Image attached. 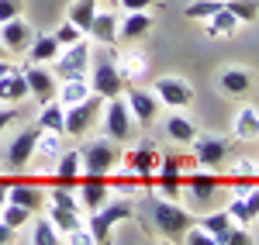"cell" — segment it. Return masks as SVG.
<instances>
[{
  "label": "cell",
  "mask_w": 259,
  "mask_h": 245,
  "mask_svg": "<svg viewBox=\"0 0 259 245\" xmlns=\"http://www.w3.org/2000/svg\"><path fill=\"white\" fill-rule=\"evenodd\" d=\"M128 218H135V204L128 201V197H118V201H107V204H100L97 211H90V238L97 245H107L111 242V231L121 225V221H128Z\"/></svg>",
  "instance_id": "obj_1"
},
{
  "label": "cell",
  "mask_w": 259,
  "mask_h": 245,
  "mask_svg": "<svg viewBox=\"0 0 259 245\" xmlns=\"http://www.w3.org/2000/svg\"><path fill=\"white\" fill-rule=\"evenodd\" d=\"M197 218L187 211V207L173 204V201H166V197H156V204H152V225L159 231L166 242H183V235H187V228L194 225Z\"/></svg>",
  "instance_id": "obj_2"
},
{
  "label": "cell",
  "mask_w": 259,
  "mask_h": 245,
  "mask_svg": "<svg viewBox=\"0 0 259 245\" xmlns=\"http://www.w3.org/2000/svg\"><path fill=\"white\" fill-rule=\"evenodd\" d=\"M100 124H104V135L114 138L118 145L135 138V118H132L124 97H107L104 101V107H100Z\"/></svg>",
  "instance_id": "obj_3"
},
{
  "label": "cell",
  "mask_w": 259,
  "mask_h": 245,
  "mask_svg": "<svg viewBox=\"0 0 259 245\" xmlns=\"http://www.w3.org/2000/svg\"><path fill=\"white\" fill-rule=\"evenodd\" d=\"M90 59H94L90 90H94L97 97H104V101H107V97H121L128 83L121 80L118 66H114V52H90Z\"/></svg>",
  "instance_id": "obj_4"
},
{
  "label": "cell",
  "mask_w": 259,
  "mask_h": 245,
  "mask_svg": "<svg viewBox=\"0 0 259 245\" xmlns=\"http://www.w3.org/2000/svg\"><path fill=\"white\" fill-rule=\"evenodd\" d=\"M80 159H83V173H97V176H111V169L118 166L121 159V145L114 138H94L80 149Z\"/></svg>",
  "instance_id": "obj_5"
},
{
  "label": "cell",
  "mask_w": 259,
  "mask_h": 245,
  "mask_svg": "<svg viewBox=\"0 0 259 245\" xmlns=\"http://www.w3.org/2000/svg\"><path fill=\"white\" fill-rule=\"evenodd\" d=\"M159 159L162 152L156 149V142H139L135 149H128V152H121V169L124 173H132V176H139L142 186L149 183L152 176H156V169H159Z\"/></svg>",
  "instance_id": "obj_6"
},
{
  "label": "cell",
  "mask_w": 259,
  "mask_h": 245,
  "mask_svg": "<svg viewBox=\"0 0 259 245\" xmlns=\"http://www.w3.org/2000/svg\"><path fill=\"white\" fill-rule=\"evenodd\" d=\"M90 76V41L80 38L59 48L56 56V80H87Z\"/></svg>",
  "instance_id": "obj_7"
},
{
  "label": "cell",
  "mask_w": 259,
  "mask_h": 245,
  "mask_svg": "<svg viewBox=\"0 0 259 245\" xmlns=\"http://www.w3.org/2000/svg\"><path fill=\"white\" fill-rule=\"evenodd\" d=\"M100 107H104V97H97V93H90L87 101L66 107V128H62V135H69V138H83V135L97 124Z\"/></svg>",
  "instance_id": "obj_8"
},
{
  "label": "cell",
  "mask_w": 259,
  "mask_h": 245,
  "mask_svg": "<svg viewBox=\"0 0 259 245\" xmlns=\"http://www.w3.org/2000/svg\"><path fill=\"white\" fill-rule=\"evenodd\" d=\"M190 149H194V163L200 169H221L228 163V156H232V145L221 135H200L197 131V138L190 142Z\"/></svg>",
  "instance_id": "obj_9"
},
{
  "label": "cell",
  "mask_w": 259,
  "mask_h": 245,
  "mask_svg": "<svg viewBox=\"0 0 259 245\" xmlns=\"http://www.w3.org/2000/svg\"><path fill=\"white\" fill-rule=\"evenodd\" d=\"M152 93L169 111H187L194 104V86L183 80V76H159V80L152 83Z\"/></svg>",
  "instance_id": "obj_10"
},
{
  "label": "cell",
  "mask_w": 259,
  "mask_h": 245,
  "mask_svg": "<svg viewBox=\"0 0 259 245\" xmlns=\"http://www.w3.org/2000/svg\"><path fill=\"white\" fill-rule=\"evenodd\" d=\"M183 169H187V159H177V156H162L159 169H156V193L166 197V201H180L183 193Z\"/></svg>",
  "instance_id": "obj_11"
},
{
  "label": "cell",
  "mask_w": 259,
  "mask_h": 245,
  "mask_svg": "<svg viewBox=\"0 0 259 245\" xmlns=\"http://www.w3.org/2000/svg\"><path fill=\"white\" fill-rule=\"evenodd\" d=\"M121 97H124L128 111H132V118H135L139 124H145V128H149V124H152L156 118H159L162 104H159V97H156L152 90H142L139 83H128Z\"/></svg>",
  "instance_id": "obj_12"
},
{
  "label": "cell",
  "mask_w": 259,
  "mask_h": 245,
  "mask_svg": "<svg viewBox=\"0 0 259 245\" xmlns=\"http://www.w3.org/2000/svg\"><path fill=\"white\" fill-rule=\"evenodd\" d=\"M38 135H41V128L35 124V128L18 131V135H14V142L7 145V166H11L14 173H21V169H28V166H31V152H35Z\"/></svg>",
  "instance_id": "obj_13"
},
{
  "label": "cell",
  "mask_w": 259,
  "mask_h": 245,
  "mask_svg": "<svg viewBox=\"0 0 259 245\" xmlns=\"http://www.w3.org/2000/svg\"><path fill=\"white\" fill-rule=\"evenodd\" d=\"M59 156H62V135H59V131H45V128H41L38 142H35V152H31L35 169L52 173V169H56V163H59Z\"/></svg>",
  "instance_id": "obj_14"
},
{
  "label": "cell",
  "mask_w": 259,
  "mask_h": 245,
  "mask_svg": "<svg viewBox=\"0 0 259 245\" xmlns=\"http://www.w3.org/2000/svg\"><path fill=\"white\" fill-rule=\"evenodd\" d=\"M24 80H28V97H35L38 104H49L56 101V90H59V80H56V73H49L45 66H28L24 69Z\"/></svg>",
  "instance_id": "obj_15"
},
{
  "label": "cell",
  "mask_w": 259,
  "mask_h": 245,
  "mask_svg": "<svg viewBox=\"0 0 259 245\" xmlns=\"http://www.w3.org/2000/svg\"><path fill=\"white\" fill-rule=\"evenodd\" d=\"M80 204L83 211H97L100 204H107V197H111V183H107V176H97V173H83L80 176Z\"/></svg>",
  "instance_id": "obj_16"
},
{
  "label": "cell",
  "mask_w": 259,
  "mask_h": 245,
  "mask_svg": "<svg viewBox=\"0 0 259 245\" xmlns=\"http://www.w3.org/2000/svg\"><path fill=\"white\" fill-rule=\"evenodd\" d=\"M31 38H35V28H31L24 18L0 21V41H4L7 52H28Z\"/></svg>",
  "instance_id": "obj_17"
},
{
  "label": "cell",
  "mask_w": 259,
  "mask_h": 245,
  "mask_svg": "<svg viewBox=\"0 0 259 245\" xmlns=\"http://www.w3.org/2000/svg\"><path fill=\"white\" fill-rule=\"evenodd\" d=\"M221 190V180L214 173H183V193H187V201H214V193Z\"/></svg>",
  "instance_id": "obj_18"
},
{
  "label": "cell",
  "mask_w": 259,
  "mask_h": 245,
  "mask_svg": "<svg viewBox=\"0 0 259 245\" xmlns=\"http://www.w3.org/2000/svg\"><path fill=\"white\" fill-rule=\"evenodd\" d=\"M52 176V186H76L83 176V159H80V149H69V152H62L56 169L49 173Z\"/></svg>",
  "instance_id": "obj_19"
},
{
  "label": "cell",
  "mask_w": 259,
  "mask_h": 245,
  "mask_svg": "<svg viewBox=\"0 0 259 245\" xmlns=\"http://www.w3.org/2000/svg\"><path fill=\"white\" fill-rule=\"evenodd\" d=\"M114 66H118V73H121V80L124 83H139L145 73H149V56L145 52H139V48H124V52H118L114 56Z\"/></svg>",
  "instance_id": "obj_20"
},
{
  "label": "cell",
  "mask_w": 259,
  "mask_h": 245,
  "mask_svg": "<svg viewBox=\"0 0 259 245\" xmlns=\"http://www.w3.org/2000/svg\"><path fill=\"white\" fill-rule=\"evenodd\" d=\"M152 14L149 11H128L124 18H121V24H118V38H124V41H139V38H145L149 31H152Z\"/></svg>",
  "instance_id": "obj_21"
},
{
  "label": "cell",
  "mask_w": 259,
  "mask_h": 245,
  "mask_svg": "<svg viewBox=\"0 0 259 245\" xmlns=\"http://www.w3.org/2000/svg\"><path fill=\"white\" fill-rule=\"evenodd\" d=\"M87 35H94L97 45L114 48V45H118V11H97V18H94V24H90Z\"/></svg>",
  "instance_id": "obj_22"
},
{
  "label": "cell",
  "mask_w": 259,
  "mask_h": 245,
  "mask_svg": "<svg viewBox=\"0 0 259 245\" xmlns=\"http://www.w3.org/2000/svg\"><path fill=\"white\" fill-rule=\"evenodd\" d=\"M232 138H235V142H256L259 138V111L252 104L239 107V114H235V121H232Z\"/></svg>",
  "instance_id": "obj_23"
},
{
  "label": "cell",
  "mask_w": 259,
  "mask_h": 245,
  "mask_svg": "<svg viewBox=\"0 0 259 245\" xmlns=\"http://www.w3.org/2000/svg\"><path fill=\"white\" fill-rule=\"evenodd\" d=\"M235 31H239V18H235L228 7H221L211 18H204V35H207V38H232Z\"/></svg>",
  "instance_id": "obj_24"
},
{
  "label": "cell",
  "mask_w": 259,
  "mask_h": 245,
  "mask_svg": "<svg viewBox=\"0 0 259 245\" xmlns=\"http://www.w3.org/2000/svg\"><path fill=\"white\" fill-rule=\"evenodd\" d=\"M218 90L225 97H245L252 90V73L249 69H225L218 76Z\"/></svg>",
  "instance_id": "obj_25"
},
{
  "label": "cell",
  "mask_w": 259,
  "mask_h": 245,
  "mask_svg": "<svg viewBox=\"0 0 259 245\" xmlns=\"http://www.w3.org/2000/svg\"><path fill=\"white\" fill-rule=\"evenodd\" d=\"M162 128H166V135H169L177 145H190L194 138H197V124L190 121L183 111H169V118H166Z\"/></svg>",
  "instance_id": "obj_26"
},
{
  "label": "cell",
  "mask_w": 259,
  "mask_h": 245,
  "mask_svg": "<svg viewBox=\"0 0 259 245\" xmlns=\"http://www.w3.org/2000/svg\"><path fill=\"white\" fill-rule=\"evenodd\" d=\"M197 225L204 228V231H207V235H211V238H214L218 245H228V235H232V231L239 228L235 221H232V218H228V211H214V214H204Z\"/></svg>",
  "instance_id": "obj_27"
},
{
  "label": "cell",
  "mask_w": 259,
  "mask_h": 245,
  "mask_svg": "<svg viewBox=\"0 0 259 245\" xmlns=\"http://www.w3.org/2000/svg\"><path fill=\"white\" fill-rule=\"evenodd\" d=\"M7 201L11 204H21L28 207V211H38L45 201H41V190L35 183H28V180H14V183H7Z\"/></svg>",
  "instance_id": "obj_28"
},
{
  "label": "cell",
  "mask_w": 259,
  "mask_h": 245,
  "mask_svg": "<svg viewBox=\"0 0 259 245\" xmlns=\"http://www.w3.org/2000/svg\"><path fill=\"white\" fill-rule=\"evenodd\" d=\"M94 90H90V80H59V90H56V101L62 107H73V104L87 101Z\"/></svg>",
  "instance_id": "obj_29"
},
{
  "label": "cell",
  "mask_w": 259,
  "mask_h": 245,
  "mask_svg": "<svg viewBox=\"0 0 259 245\" xmlns=\"http://www.w3.org/2000/svg\"><path fill=\"white\" fill-rule=\"evenodd\" d=\"M56 56H59V41L52 38V35H35L31 45H28V62H35V66L56 62Z\"/></svg>",
  "instance_id": "obj_30"
},
{
  "label": "cell",
  "mask_w": 259,
  "mask_h": 245,
  "mask_svg": "<svg viewBox=\"0 0 259 245\" xmlns=\"http://www.w3.org/2000/svg\"><path fill=\"white\" fill-rule=\"evenodd\" d=\"M49 221L56 225L59 238H66L69 231L83 228V214H76V211H66V207H59V204H49Z\"/></svg>",
  "instance_id": "obj_31"
},
{
  "label": "cell",
  "mask_w": 259,
  "mask_h": 245,
  "mask_svg": "<svg viewBox=\"0 0 259 245\" xmlns=\"http://www.w3.org/2000/svg\"><path fill=\"white\" fill-rule=\"evenodd\" d=\"M94 18H97V0H73V4H69V18L66 21H73L83 35L90 31Z\"/></svg>",
  "instance_id": "obj_32"
},
{
  "label": "cell",
  "mask_w": 259,
  "mask_h": 245,
  "mask_svg": "<svg viewBox=\"0 0 259 245\" xmlns=\"http://www.w3.org/2000/svg\"><path fill=\"white\" fill-rule=\"evenodd\" d=\"M38 128H45V131H59V135H62V128H66V107H62L59 101H49V104H41Z\"/></svg>",
  "instance_id": "obj_33"
},
{
  "label": "cell",
  "mask_w": 259,
  "mask_h": 245,
  "mask_svg": "<svg viewBox=\"0 0 259 245\" xmlns=\"http://www.w3.org/2000/svg\"><path fill=\"white\" fill-rule=\"evenodd\" d=\"M31 218H35V211H28V207H21V204H11V201L0 207V221H4V225H11L14 231H18V228H24Z\"/></svg>",
  "instance_id": "obj_34"
},
{
  "label": "cell",
  "mask_w": 259,
  "mask_h": 245,
  "mask_svg": "<svg viewBox=\"0 0 259 245\" xmlns=\"http://www.w3.org/2000/svg\"><path fill=\"white\" fill-rule=\"evenodd\" d=\"M221 7H225V0H190L183 7V14L190 21H204V18H211L214 11H221Z\"/></svg>",
  "instance_id": "obj_35"
},
{
  "label": "cell",
  "mask_w": 259,
  "mask_h": 245,
  "mask_svg": "<svg viewBox=\"0 0 259 245\" xmlns=\"http://www.w3.org/2000/svg\"><path fill=\"white\" fill-rule=\"evenodd\" d=\"M31 242L35 245H59V231H56V225L49 221V218H35V231H31Z\"/></svg>",
  "instance_id": "obj_36"
},
{
  "label": "cell",
  "mask_w": 259,
  "mask_h": 245,
  "mask_svg": "<svg viewBox=\"0 0 259 245\" xmlns=\"http://www.w3.org/2000/svg\"><path fill=\"white\" fill-rule=\"evenodd\" d=\"M225 7L239 18V24H249L259 18V0H225Z\"/></svg>",
  "instance_id": "obj_37"
},
{
  "label": "cell",
  "mask_w": 259,
  "mask_h": 245,
  "mask_svg": "<svg viewBox=\"0 0 259 245\" xmlns=\"http://www.w3.org/2000/svg\"><path fill=\"white\" fill-rule=\"evenodd\" d=\"M49 204H59V207H66V211L83 214L80 197H76V193H69V186H52V190H49Z\"/></svg>",
  "instance_id": "obj_38"
},
{
  "label": "cell",
  "mask_w": 259,
  "mask_h": 245,
  "mask_svg": "<svg viewBox=\"0 0 259 245\" xmlns=\"http://www.w3.org/2000/svg\"><path fill=\"white\" fill-rule=\"evenodd\" d=\"M52 38L59 41V48H66V45H73V41L87 38V35H83V31H80V28H76V24H73V21H62L59 28L52 31Z\"/></svg>",
  "instance_id": "obj_39"
},
{
  "label": "cell",
  "mask_w": 259,
  "mask_h": 245,
  "mask_svg": "<svg viewBox=\"0 0 259 245\" xmlns=\"http://www.w3.org/2000/svg\"><path fill=\"white\" fill-rule=\"evenodd\" d=\"M225 211H228V218H232L239 228H249V225H252V214L245 211V201H242V197H232Z\"/></svg>",
  "instance_id": "obj_40"
},
{
  "label": "cell",
  "mask_w": 259,
  "mask_h": 245,
  "mask_svg": "<svg viewBox=\"0 0 259 245\" xmlns=\"http://www.w3.org/2000/svg\"><path fill=\"white\" fill-rule=\"evenodd\" d=\"M24 14V0H0V21H11Z\"/></svg>",
  "instance_id": "obj_41"
},
{
  "label": "cell",
  "mask_w": 259,
  "mask_h": 245,
  "mask_svg": "<svg viewBox=\"0 0 259 245\" xmlns=\"http://www.w3.org/2000/svg\"><path fill=\"white\" fill-rule=\"evenodd\" d=\"M242 201H245V211H249V214H252V221H256V218H259V186L252 183L245 193H242Z\"/></svg>",
  "instance_id": "obj_42"
},
{
  "label": "cell",
  "mask_w": 259,
  "mask_h": 245,
  "mask_svg": "<svg viewBox=\"0 0 259 245\" xmlns=\"http://www.w3.org/2000/svg\"><path fill=\"white\" fill-rule=\"evenodd\" d=\"M14 118H18V107H14V104H0V131L14 121Z\"/></svg>",
  "instance_id": "obj_43"
},
{
  "label": "cell",
  "mask_w": 259,
  "mask_h": 245,
  "mask_svg": "<svg viewBox=\"0 0 259 245\" xmlns=\"http://www.w3.org/2000/svg\"><path fill=\"white\" fill-rule=\"evenodd\" d=\"M249 242H252V235H249V231H242V228H235V231L228 235V245H249Z\"/></svg>",
  "instance_id": "obj_44"
},
{
  "label": "cell",
  "mask_w": 259,
  "mask_h": 245,
  "mask_svg": "<svg viewBox=\"0 0 259 245\" xmlns=\"http://www.w3.org/2000/svg\"><path fill=\"white\" fill-rule=\"evenodd\" d=\"M124 11H149L152 7V0H118Z\"/></svg>",
  "instance_id": "obj_45"
},
{
  "label": "cell",
  "mask_w": 259,
  "mask_h": 245,
  "mask_svg": "<svg viewBox=\"0 0 259 245\" xmlns=\"http://www.w3.org/2000/svg\"><path fill=\"white\" fill-rule=\"evenodd\" d=\"M7 242H14V228L0 221V245H7Z\"/></svg>",
  "instance_id": "obj_46"
},
{
  "label": "cell",
  "mask_w": 259,
  "mask_h": 245,
  "mask_svg": "<svg viewBox=\"0 0 259 245\" xmlns=\"http://www.w3.org/2000/svg\"><path fill=\"white\" fill-rule=\"evenodd\" d=\"M7 73H14V66H11L7 59H0V76H7Z\"/></svg>",
  "instance_id": "obj_47"
},
{
  "label": "cell",
  "mask_w": 259,
  "mask_h": 245,
  "mask_svg": "<svg viewBox=\"0 0 259 245\" xmlns=\"http://www.w3.org/2000/svg\"><path fill=\"white\" fill-rule=\"evenodd\" d=\"M7 204V183H4V180H0V207Z\"/></svg>",
  "instance_id": "obj_48"
},
{
  "label": "cell",
  "mask_w": 259,
  "mask_h": 245,
  "mask_svg": "<svg viewBox=\"0 0 259 245\" xmlns=\"http://www.w3.org/2000/svg\"><path fill=\"white\" fill-rule=\"evenodd\" d=\"M7 56H11V52H7V48H4V41H0V59H7Z\"/></svg>",
  "instance_id": "obj_49"
},
{
  "label": "cell",
  "mask_w": 259,
  "mask_h": 245,
  "mask_svg": "<svg viewBox=\"0 0 259 245\" xmlns=\"http://www.w3.org/2000/svg\"><path fill=\"white\" fill-rule=\"evenodd\" d=\"M111 4H118V0H111Z\"/></svg>",
  "instance_id": "obj_50"
}]
</instances>
